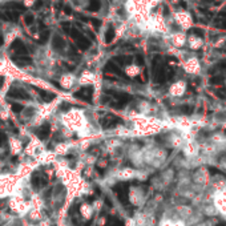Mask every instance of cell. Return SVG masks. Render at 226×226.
<instances>
[{
	"label": "cell",
	"instance_id": "7402d4cb",
	"mask_svg": "<svg viewBox=\"0 0 226 226\" xmlns=\"http://www.w3.org/2000/svg\"><path fill=\"white\" fill-rule=\"evenodd\" d=\"M41 6H43V0H37V2H36V3H35V6H33V8H35V10H39V8H40V7H41Z\"/></svg>",
	"mask_w": 226,
	"mask_h": 226
},
{
	"label": "cell",
	"instance_id": "603a6c76",
	"mask_svg": "<svg viewBox=\"0 0 226 226\" xmlns=\"http://www.w3.org/2000/svg\"><path fill=\"white\" fill-rule=\"evenodd\" d=\"M87 35H88V36H89V37H91V40H95V39H96L95 33H93V32H91V31H87Z\"/></svg>",
	"mask_w": 226,
	"mask_h": 226
},
{
	"label": "cell",
	"instance_id": "e0dca14e",
	"mask_svg": "<svg viewBox=\"0 0 226 226\" xmlns=\"http://www.w3.org/2000/svg\"><path fill=\"white\" fill-rule=\"evenodd\" d=\"M91 23L93 24V27L96 28V29H97V28H99L100 25H101V20H97V19H92V20H91Z\"/></svg>",
	"mask_w": 226,
	"mask_h": 226
},
{
	"label": "cell",
	"instance_id": "30bf717a",
	"mask_svg": "<svg viewBox=\"0 0 226 226\" xmlns=\"http://www.w3.org/2000/svg\"><path fill=\"white\" fill-rule=\"evenodd\" d=\"M113 39H115V29H113V28H108V31L105 33V43L107 44L112 43Z\"/></svg>",
	"mask_w": 226,
	"mask_h": 226
},
{
	"label": "cell",
	"instance_id": "4fadbf2b",
	"mask_svg": "<svg viewBox=\"0 0 226 226\" xmlns=\"http://www.w3.org/2000/svg\"><path fill=\"white\" fill-rule=\"evenodd\" d=\"M107 69L109 71V72H113V73H119V75L121 73L120 69H119V67H116L113 63H108L107 64Z\"/></svg>",
	"mask_w": 226,
	"mask_h": 226
},
{
	"label": "cell",
	"instance_id": "f1b7e54d",
	"mask_svg": "<svg viewBox=\"0 0 226 226\" xmlns=\"http://www.w3.org/2000/svg\"><path fill=\"white\" fill-rule=\"evenodd\" d=\"M222 67H224L225 69H226V61H224V63H222Z\"/></svg>",
	"mask_w": 226,
	"mask_h": 226
},
{
	"label": "cell",
	"instance_id": "277c9868",
	"mask_svg": "<svg viewBox=\"0 0 226 226\" xmlns=\"http://www.w3.org/2000/svg\"><path fill=\"white\" fill-rule=\"evenodd\" d=\"M93 206L89 204H83L81 206H80V213H81V216L84 217V218H91L92 214H93Z\"/></svg>",
	"mask_w": 226,
	"mask_h": 226
},
{
	"label": "cell",
	"instance_id": "4316f807",
	"mask_svg": "<svg viewBox=\"0 0 226 226\" xmlns=\"http://www.w3.org/2000/svg\"><path fill=\"white\" fill-rule=\"evenodd\" d=\"M0 19H2V20H8V19H7V16L4 15V14H2V12H0Z\"/></svg>",
	"mask_w": 226,
	"mask_h": 226
},
{
	"label": "cell",
	"instance_id": "8992f818",
	"mask_svg": "<svg viewBox=\"0 0 226 226\" xmlns=\"http://www.w3.org/2000/svg\"><path fill=\"white\" fill-rule=\"evenodd\" d=\"M52 45H53L55 49H63V48L65 47V41H64V39L61 37V36L55 35L53 40H52Z\"/></svg>",
	"mask_w": 226,
	"mask_h": 226
},
{
	"label": "cell",
	"instance_id": "5bb4252c",
	"mask_svg": "<svg viewBox=\"0 0 226 226\" xmlns=\"http://www.w3.org/2000/svg\"><path fill=\"white\" fill-rule=\"evenodd\" d=\"M49 35H51V33H49V31H45V32H44V33H43L41 36H40V40H39L40 44H45V43H47V40H48V37H49Z\"/></svg>",
	"mask_w": 226,
	"mask_h": 226
},
{
	"label": "cell",
	"instance_id": "9c48e42d",
	"mask_svg": "<svg viewBox=\"0 0 226 226\" xmlns=\"http://www.w3.org/2000/svg\"><path fill=\"white\" fill-rule=\"evenodd\" d=\"M100 6H101L100 0H91L89 7H88V11H91V12H97V11L100 10Z\"/></svg>",
	"mask_w": 226,
	"mask_h": 226
},
{
	"label": "cell",
	"instance_id": "ac0fdd59",
	"mask_svg": "<svg viewBox=\"0 0 226 226\" xmlns=\"http://www.w3.org/2000/svg\"><path fill=\"white\" fill-rule=\"evenodd\" d=\"M190 32H192V33H194V35H197V36H200V37H202V36H204V32L201 31V29H197V28L192 29Z\"/></svg>",
	"mask_w": 226,
	"mask_h": 226
},
{
	"label": "cell",
	"instance_id": "6da1fadb",
	"mask_svg": "<svg viewBox=\"0 0 226 226\" xmlns=\"http://www.w3.org/2000/svg\"><path fill=\"white\" fill-rule=\"evenodd\" d=\"M15 178L11 176H0V197H6V196H10L12 192H14V188H15Z\"/></svg>",
	"mask_w": 226,
	"mask_h": 226
},
{
	"label": "cell",
	"instance_id": "cb8c5ba5",
	"mask_svg": "<svg viewBox=\"0 0 226 226\" xmlns=\"http://www.w3.org/2000/svg\"><path fill=\"white\" fill-rule=\"evenodd\" d=\"M217 95H218L221 99H225V97H226V95H225L224 91H217Z\"/></svg>",
	"mask_w": 226,
	"mask_h": 226
},
{
	"label": "cell",
	"instance_id": "ba28073f",
	"mask_svg": "<svg viewBox=\"0 0 226 226\" xmlns=\"http://www.w3.org/2000/svg\"><path fill=\"white\" fill-rule=\"evenodd\" d=\"M7 8H10V10H12V11H20V12H24L27 10L25 8V6L24 4H21V3H18V2H12V3H8L7 4Z\"/></svg>",
	"mask_w": 226,
	"mask_h": 226
},
{
	"label": "cell",
	"instance_id": "9a60e30c",
	"mask_svg": "<svg viewBox=\"0 0 226 226\" xmlns=\"http://www.w3.org/2000/svg\"><path fill=\"white\" fill-rule=\"evenodd\" d=\"M24 21H25L27 25H31V24L33 23V16H32V15H27L25 18H24Z\"/></svg>",
	"mask_w": 226,
	"mask_h": 226
},
{
	"label": "cell",
	"instance_id": "83f0119b",
	"mask_svg": "<svg viewBox=\"0 0 226 226\" xmlns=\"http://www.w3.org/2000/svg\"><path fill=\"white\" fill-rule=\"evenodd\" d=\"M3 83H4V77H3V76H0V88H2Z\"/></svg>",
	"mask_w": 226,
	"mask_h": 226
},
{
	"label": "cell",
	"instance_id": "52a82bcc",
	"mask_svg": "<svg viewBox=\"0 0 226 226\" xmlns=\"http://www.w3.org/2000/svg\"><path fill=\"white\" fill-rule=\"evenodd\" d=\"M10 144H11V149H12V153H14V154H18V153L21 150V142H20L18 138H11Z\"/></svg>",
	"mask_w": 226,
	"mask_h": 226
},
{
	"label": "cell",
	"instance_id": "3957f363",
	"mask_svg": "<svg viewBox=\"0 0 226 226\" xmlns=\"http://www.w3.org/2000/svg\"><path fill=\"white\" fill-rule=\"evenodd\" d=\"M11 49H14L16 53L20 55V56H27V53H28L27 47L24 45L23 41H21V40H19V39H16L15 41L11 44Z\"/></svg>",
	"mask_w": 226,
	"mask_h": 226
},
{
	"label": "cell",
	"instance_id": "2e32d148",
	"mask_svg": "<svg viewBox=\"0 0 226 226\" xmlns=\"http://www.w3.org/2000/svg\"><path fill=\"white\" fill-rule=\"evenodd\" d=\"M61 27H63V29L67 33H69V31H71V29H69V27H71L69 23H68V21H63V23H61Z\"/></svg>",
	"mask_w": 226,
	"mask_h": 226
},
{
	"label": "cell",
	"instance_id": "5b68a950",
	"mask_svg": "<svg viewBox=\"0 0 226 226\" xmlns=\"http://www.w3.org/2000/svg\"><path fill=\"white\" fill-rule=\"evenodd\" d=\"M133 177H134V170H132V169H121L117 173V178L120 180H129Z\"/></svg>",
	"mask_w": 226,
	"mask_h": 226
},
{
	"label": "cell",
	"instance_id": "44dd1931",
	"mask_svg": "<svg viewBox=\"0 0 226 226\" xmlns=\"http://www.w3.org/2000/svg\"><path fill=\"white\" fill-rule=\"evenodd\" d=\"M216 24H217V25H220L221 28H224V29H226V18H224L222 21H217Z\"/></svg>",
	"mask_w": 226,
	"mask_h": 226
},
{
	"label": "cell",
	"instance_id": "7c38bea8",
	"mask_svg": "<svg viewBox=\"0 0 226 226\" xmlns=\"http://www.w3.org/2000/svg\"><path fill=\"white\" fill-rule=\"evenodd\" d=\"M115 60L119 64H123V65H124V64H129V63H131V57H128V56H119V57H116Z\"/></svg>",
	"mask_w": 226,
	"mask_h": 226
},
{
	"label": "cell",
	"instance_id": "d4e9b609",
	"mask_svg": "<svg viewBox=\"0 0 226 226\" xmlns=\"http://www.w3.org/2000/svg\"><path fill=\"white\" fill-rule=\"evenodd\" d=\"M64 12H65V14H67V15H71V14H72L71 8H69V7H68V6H65V7H64Z\"/></svg>",
	"mask_w": 226,
	"mask_h": 226
},
{
	"label": "cell",
	"instance_id": "7a4b0ae2",
	"mask_svg": "<svg viewBox=\"0 0 226 226\" xmlns=\"http://www.w3.org/2000/svg\"><path fill=\"white\" fill-rule=\"evenodd\" d=\"M69 33H71V36H72V39H73L77 43V45H79L80 49H87V48L91 47V41H89V40H88L84 35L80 33L79 29L73 28V29L69 31Z\"/></svg>",
	"mask_w": 226,
	"mask_h": 226
},
{
	"label": "cell",
	"instance_id": "8fae6325",
	"mask_svg": "<svg viewBox=\"0 0 226 226\" xmlns=\"http://www.w3.org/2000/svg\"><path fill=\"white\" fill-rule=\"evenodd\" d=\"M6 16H7L8 20H12V21H18L19 20V14L15 12V11H8L6 14Z\"/></svg>",
	"mask_w": 226,
	"mask_h": 226
},
{
	"label": "cell",
	"instance_id": "d6986e66",
	"mask_svg": "<svg viewBox=\"0 0 226 226\" xmlns=\"http://www.w3.org/2000/svg\"><path fill=\"white\" fill-rule=\"evenodd\" d=\"M210 81L213 84H220V83H222V77H220V76H217V77H212Z\"/></svg>",
	"mask_w": 226,
	"mask_h": 226
},
{
	"label": "cell",
	"instance_id": "484cf974",
	"mask_svg": "<svg viewBox=\"0 0 226 226\" xmlns=\"http://www.w3.org/2000/svg\"><path fill=\"white\" fill-rule=\"evenodd\" d=\"M4 44V39H3V33L0 32V45H3Z\"/></svg>",
	"mask_w": 226,
	"mask_h": 226
},
{
	"label": "cell",
	"instance_id": "ffe728a7",
	"mask_svg": "<svg viewBox=\"0 0 226 226\" xmlns=\"http://www.w3.org/2000/svg\"><path fill=\"white\" fill-rule=\"evenodd\" d=\"M136 60H137V64H138V65H144V57L141 55H137Z\"/></svg>",
	"mask_w": 226,
	"mask_h": 226
}]
</instances>
